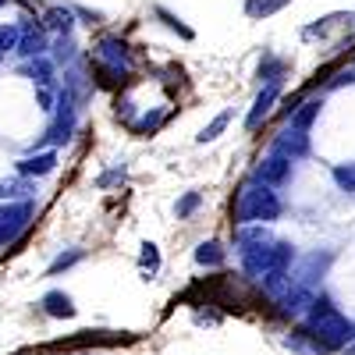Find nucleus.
Here are the masks:
<instances>
[{
  "label": "nucleus",
  "mask_w": 355,
  "mask_h": 355,
  "mask_svg": "<svg viewBox=\"0 0 355 355\" xmlns=\"http://www.w3.org/2000/svg\"><path fill=\"white\" fill-rule=\"evenodd\" d=\"M320 352H338L345 348L348 341H355V323L348 316H341L327 299H313L309 306V323H306V331Z\"/></svg>",
  "instance_id": "obj_1"
},
{
  "label": "nucleus",
  "mask_w": 355,
  "mask_h": 355,
  "mask_svg": "<svg viewBox=\"0 0 355 355\" xmlns=\"http://www.w3.org/2000/svg\"><path fill=\"white\" fill-rule=\"evenodd\" d=\"M281 199L274 192V185L266 182H245L242 192H239V202H234V217L242 224H266V220H277L281 217Z\"/></svg>",
  "instance_id": "obj_2"
},
{
  "label": "nucleus",
  "mask_w": 355,
  "mask_h": 355,
  "mask_svg": "<svg viewBox=\"0 0 355 355\" xmlns=\"http://www.w3.org/2000/svg\"><path fill=\"white\" fill-rule=\"evenodd\" d=\"M33 220V202H8L0 206V245H11Z\"/></svg>",
  "instance_id": "obj_3"
},
{
  "label": "nucleus",
  "mask_w": 355,
  "mask_h": 355,
  "mask_svg": "<svg viewBox=\"0 0 355 355\" xmlns=\"http://www.w3.org/2000/svg\"><path fill=\"white\" fill-rule=\"evenodd\" d=\"M306 132H309V128L288 125V128L274 139V153H284V157H291V160L306 157V153H309V135H306Z\"/></svg>",
  "instance_id": "obj_4"
},
{
  "label": "nucleus",
  "mask_w": 355,
  "mask_h": 355,
  "mask_svg": "<svg viewBox=\"0 0 355 355\" xmlns=\"http://www.w3.org/2000/svg\"><path fill=\"white\" fill-rule=\"evenodd\" d=\"M256 178L259 182H266V185H284L288 178H291V157H284V153H274V157H266V160H259V167H256Z\"/></svg>",
  "instance_id": "obj_5"
},
{
  "label": "nucleus",
  "mask_w": 355,
  "mask_h": 355,
  "mask_svg": "<svg viewBox=\"0 0 355 355\" xmlns=\"http://www.w3.org/2000/svg\"><path fill=\"white\" fill-rule=\"evenodd\" d=\"M277 96H281V82H270V85H266L263 93L256 96V103H252V110H249V117H245V128H259V125L266 121V114L274 110Z\"/></svg>",
  "instance_id": "obj_6"
},
{
  "label": "nucleus",
  "mask_w": 355,
  "mask_h": 355,
  "mask_svg": "<svg viewBox=\"0 0 355 355\" xmlns=\"http://www.w3.org/2000/svg\"><path fill=\"white\" fill-rule=\"evenodd\" d=\"M71 128H75V107H71V96L64 93L61 96V117L50 125V132H46L43 142H68L71 139Z\"/></svg>",
  "instance_id": "obj_7"
},
{
  "label": "nucleus",
  "mask_w": 355,
  "mask_h": 355,
  "mask_svg": "<svg viewBox=\"0 0 355 355\" xmlns=\"http://www.w3.org/2000/svg\"><path fill=\"white\" fill-rule=\"evenodd\" d=\"M53 167H57V157L53 153H33V157L18 160V174H25V178H43Z\"/></svg>",
  "instance_id": "obj_8"
},
{
  "label": "nucleus",
  "mask_w": 355,
  "mask_h": 355,
  "mask_svg": "<svg viewBox=\"0 0 355 355\" xmlns=\"http://www.w3.org/2000/svg\"><path fill=\"white\" fill-rule=\"evenodd\" d=\"M43 309L50 316H57V320H71L75 316V306H71V299H68L64 291H46L43 295Z\"/></svg>",
  "instance_id": "obj_9"
},
{
  "label": "nucleus",
  "mask_w": 355,
  "mask_h": 355,
  "mask_svg": "<svg viewBox=\"0 0 355 355\" xmlns=\"http://www.w3.org/2000/svg\"><path fill=\"white\" fill-rule=\"evenodd\" d=\"M100 61H107L114 71L128 68V53H125V43H121V40H103V43H100Z\"/></svg>",
  "instance_id": "obj_10"
},
{
  "label": "nucleus",
  "mask_w": 355,
  "mask_h": 355,
  "mask_svg": "<svg viewBox=\"0 0 355 355\" xmlns=\"http://www.w3.org/2000/svg\"><path fill=\"white\" fill-rule=\"evenodd\" d=\"M43 50H46L43 28H21V36H18V53H25V57H40Z\"/></svg>",
  "instance_id": "obj_11"
},
{
  "label": "nucleus",
  "mask_w": 355,
  "mask_h": 355,
  "mask_svg": "<svg viewBox=\"0 0 355 355\" xmlns=\"http://www.w3.org/2000/svg\"><path fill=\"white\" fill-rule=\"evenodd\" d=\"M284 4H291V0H245V15L249 18H266V15L281 11Z\"/></svg>",
  "instance_id": "obj_12"
},
{
  "label": "nucleus",
  "mask_w": 355,
  "mask_h": 355,
  "mask_svg": "<svg viewBox=\"0 0 355 355\" xmlns=\"http://www.w3.org/2000/svg\"><path fill=\"white\" fill-rule=\"evenodd\" d=\"M46 28H53V33H71V11L68 8H50L43 15Z\"/></svg>",
  "instance_id": "obj_13"
},
{
  "label": "nucleus",
  "mask_w": 355,
  "mask_h": 355,
  "mask_svg": "<svg viewBox=\"0 0 355 355\" xmlns=\"http://www.w3.org/2000/svg\"><path fill=\"white\" fill-rule=\"evenodd\" d=\"M196 263H202V266H220V263H224V249H220L217 242H202V245L196 249Z\"/></svg>",
  "instance_id": "obj_14"
},
{
  "label": "nucleus",
  "mask_w": 355,
  "mask_h": 355,
  "mask_svg": "<svg viewBox=\"0 0 355 355\" xmlns=\"http://www.w3.org/2000/svg\"><path fill=\"white\" fill-rule=\"evenodd\" d=\"M25 75L33 78L36 85H50V75H53V68H50V61H43V53H40V61H33L25 68Z\"/></svg>",
  "instance_id": "obj_15"
},
{
  "label": "nucleus",
  "mask_w": 355,
  "mask_h": 355,
  "mask_svg": "<svg viewBox=\"0 0 355 355\" xmlns=\"http://www.w3.org/2000/svg\"><path fill=\"white\" fill-rule=\"evenodd\" d=\"M18 36H21V28L18 25H0V57L18 50Z\"/></svg>",
  "instance_id": "obj_16"
},
{
  "label": "nucleus",
  "mask_w": 355,
  "mask_h": 355,
  "mask_svg": "<svg viewBox=\"0 0 355 355\" xmlns=\"http://www.w3.org/2000/svg\"><path fill=\"white\" fill-rule=\"evenodd\" d=\"M227 121H231V114H217L214 121L206 125V128H202V132H199L196 139H199V142H214V139H217V135H220V132L227 128Z\"/></svg>",
  "instance_id": "obj_17"
},
{
  "label": "nucleus",
  "mask_w": 355,
  "mask_h": 355,
  "mask_svg": "<svg viewBox=\"0 0 355 355\" xmlns=\"http://www.w3.org/2000/svg\"><path fill=\"white\" fill-rule=\"evenodd\" d=\"M33 185H28V178L21 174V182H0V199H18V196H28Z\"/></svg>",
  "instance_id": "obj_18"
},
{
  "label": "nucleus",
  "mask_w": 355,
  "mask_h": 355,
  "mask_svg": "<svg viewBox=\"0 0 355 355\" xmlns=\"http://www.w3.org/2000/svg\"><path fill=\"white\" fill-rule=\"evenodd\" d=\"M316 114H320V103H316V100H309V103H302V110H295V114H291V125H299V128H309Z\"/></svg>",
  "instance_id": "obj_19"
},
{
  "label": "nucleus",
  "mask_w": 355,
  "mask_h": 355,
  "mask_svg": "<svg viewBox=\"0 0 355 355\" xmlns=\"http://www.w3.org/2000/svg\"><path fill=\"white\" fill-rule=\"evenodd\" d=\"M334 182H338L345 192H355V164H338V167H334Z\"/></svg>",
  "instance_id": "obj_20"
},
{
  "label": "nucleus",
  "mask_w": 355,
  "mask_h": 355,
  "mask_svg": "<svg viewBox=\"0 0 355 355\" xmlns=\"http://www.w3.org/2000/svg\"><path fill=\"white\" fill-rule=\"evenodd\" d=\"M139 263H142L150 274H157V270H160V252H157V245H153V242H146V245H142V256H139Z\"/></svg>",
  "instance_id": "obj_21"
},
{
  "label": "nucleus",
  "mask_w": 355,
  "mask_h": 355,
  "mask_svg": "<svg viewBox=\"0 0 355 355\" xmlns=\"http://www.w3.org/2000/svg\"><path fill=\"white\" fill-rule=\"evenodd\" d=\"M82 259V252L75 249V252H68V256H57L53 263H50V274H61V270H68V266H75Z\"/></svg>",
  "instance_id": "obj_22"
},
{
  "label": "nucleus",
  "mask_w": 355,
  "mask_h": 355,
  "mask_svg": "<svg viewBox=\"0 0 355 355\" xmlns=\"http://www.w3.org/2000/svg\"><path fill=\"white\" fill-rule=\"evenodd\" d=\"M199 202H202V196H199V192H189V196H185L182 202H178V206H174V210H178V217H189V214L196 210V206H199Z\"/></svg>",
  "instance_id": "obj_23"
},
{
  "label": "nucleus",
  "mask_w": 355,
  "mask_h": 355,
  "mask_svg": "<svg viewBox=\"0 0 355 355\" xmlns=\"http://www.w3.org/2000/svg\"><path fill=\"white\" fill-rule=\"evenodd\" d=\"M281 71H284V64L274 61V57H266V61L259 64V78H263V75H274V82H281Z\"/></svg>",
  "instance_id": "obj_24"
},
{
  "label": "nucleus",
  "mask_w": 355,
  "mask_h": 355,
  "mask_svg": "<svg viewBox=\"0 0 355 355\" xmlns=\"http://www.w3.org/2000/svg\"><path fill=\"white\" fill-rule=\"evenodd\" d=\"M4 4H11V0H0V8H4Z\"/></svg>",
  "instance_id": "obj_25"
}]
</instances>
